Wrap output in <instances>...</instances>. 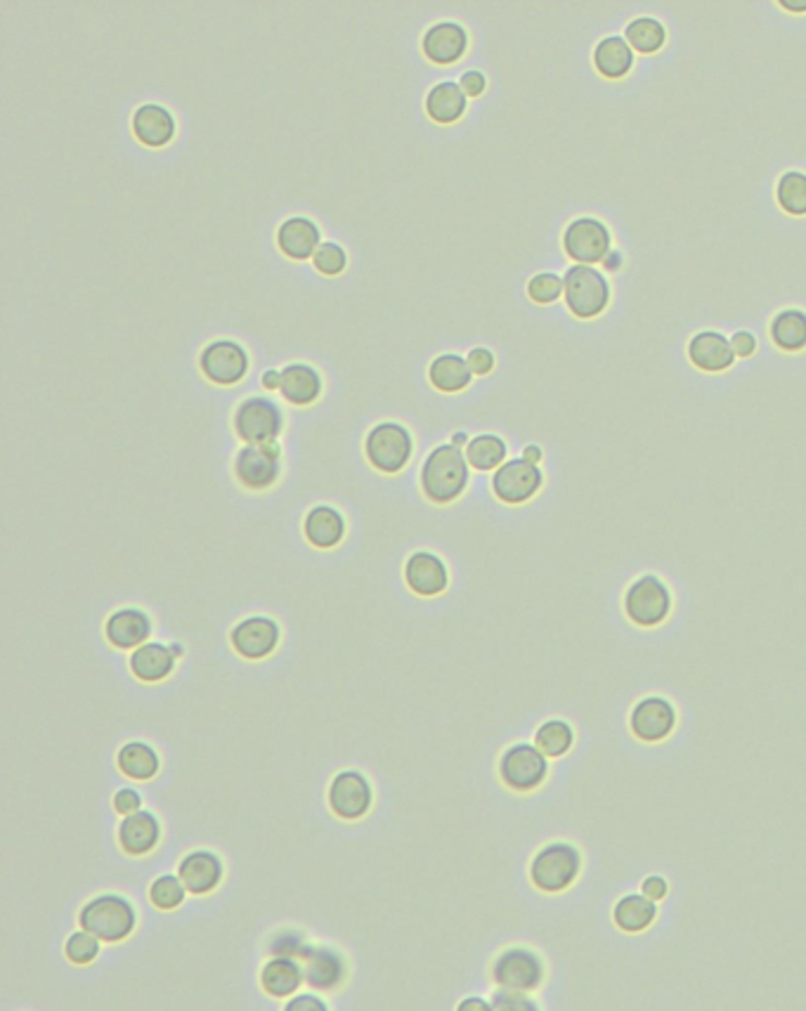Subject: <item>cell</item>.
Segmentation results:
<instances>
[{"label":"cell","mask_w":806,"mask_h":1011,"mask_svg":"<svg viewBox=\"0 0 806 1011\" xmlns=\"http://www.w3.org/2000/svg\"><path fill=\"white\" fill-rule=\"evenodd\" d=\"M471 480V466L466 454L452 442L438 444L422 466V492L428 501L448 505L464 495Z\"/></svg>","instance_id":"cell-1"},{"label":"cell","mask_w":806,"mask_h":1011,"mask_svg":"<svg viewBox=\"0 0 806 1011\" xmlns=\"http://www.w3.org/2000/svg\"><path fill=\"white\" fill-rule=\"evenodd\" d=\"M79 924L81 929L97 936L103 943H121L128 936H133L138 915L126 895L103 893L81 907Z\"/></svg>","instance_id":"cell-2"},{"label":"cell","mask_w":806,"mask_h":1011,"mask_svg":"<svg viewBox=\"0 0 806 1011\" xmlns=\"http://www.w3.org/2000/svg\"><path fill=\"white\" fill-rule=\"evenodd\" d=\"M582 872V854L568 842L542 846L530 863V882L542 893L568 891Z\"/></svg>","instance_id":"cell-3"},{"label":"cell","mask_w":806,"mask_h":1011,"mask_svg":"<svg viewBox=\"0 0 806 1011\" xmlns=\"http://www.w3.org/2000/svg\"><path fill=\"white\" fill-rule=\"evenodd\" d=\"M564 298L578 320H594L611 302V282L594 265H572L564 277Z\"/></svg>","instance_id":"cell-4"},{"label":"cell","mask_w":806,"mask_h":1011,"mask_svg":"<svg viewBox=\"0 0 806 1011\" xmlns=\"http://www.w3.org/2000/svg\"><path fill=\"white\" fill-rule=\"evenodd\" d=\"M672 591L655 574H643L625 591L623 608L631 625L639 629H655L672 615Z\"/></svg>","instance_id":"cell-5"},{"label":"cell","mask_w":806,"mask_h":1011,"mask_svg":"<svg viewBox=\"0 0 806 1011\" xmlns=\"http://www.w3.org/2000/svg\"><path fill=\"white\" fill-rule=\"evenodd\" d=\"M365 454L379 473L395 475L410 464L414 454V438L407 426L398 421H383L374 426L365 438Z\"/></svg>","instance_id":"cell-6"},{"label":"cell","mask_w":806,"mask_h":1011,"mask_svg":"<svg viewBox=\"0 0 806 1011\" xmlns=\"http://www.w3.org/2000/svg\"><path fill=\"white\" fill-rule=\"evenodd\" d=\"M233 426L244 444H263L280 438L284 428V414L275 400L253 395L237 404Z\"/></svg>","instance_id":"cell-7"},{"label":"cell","mask_w":806,"mask_h":1011,"mask_svg":"<svg viewBox=\"0 0 806 1011\" xmlns=\"http://www.w3.org/2000/svg\"><path fill=\"white\" fill-rule=\"evenodd\" d=\"M499 777L511 792H535L549 777V759L540 752L537 745H511L499 759Z\"/></svg>","instance_id":"cell-8"},{"label":"cell","mask_w":806,"mask_h":1011,"mask_svg":"<svg viewBox=\"0 0 806 1011\" xmlns=\"http://www.w3.org/2000/svg\"><path fill=\"white\" fill-rule=\"evenodd\" d=\"M544 974L546 970H544L542 958L530 948H507L503 952H499L493 962V970H489V976H493L495 986L499 990H511V992L537 990L542 986Z\"/></svg>","instance_id":"cell-9"},{"label":"cell","mask_w":806,"mask_h":1011,"mask_svg":"<svg viewBox=\"0 0 806 1011\" xmlns=\"http://www.w3.org/2000/svg\"><path fill=\"white\" fill-rule=\"evenodd\" d=\"M282 447L277 440L263 444H244L235 456V475L241 487L265 492L280 480Z\"/></svg>","instance_id":"cell-10"},{"label":"cell","mask_w":806,"mask_h":1011,"mask_svg":"<svg viewBox=\"0 0 806 1011\" xmlns=\"http://www.w3.org/2000/svg\"><path fill=\"white\" fill-rule=\"evenodd\" d=\"M611 247L613 235L608 225L594 218V215L574 218L564 229V251L568 258L574 260V265L603 263V258L611 253Z\"/></svg>","instance_id":"cell-11"},{"label":"cell","mask_w":806,"mask_h":1011,"mask_svg":"<svg viewBox=\"0 0 806 1011\" xmlns=\"http://www.w3.org/2000/svg\"><path fill=\"white\" fill-rule=\"evenodd\" d=\"M249 353L241 343L221 338L209 343L199 355V369L215 385H235L249 373Z\"/></svg>","instance_id":"cell-12"},{"label":"cell","mask_w":806,"mask_h":1011,"mask_svg":"<svg viewBox=\"0 0 806 1011\" xmlns=\"http://www.w3.org/2000/svg\"><path fill=\"white\" fill-rule=\"evenodd\" d=\"M544 485V473L537 464H530L523 456L509 459L493 475V492L501 503L521 505L535 497Z\"/></svg>","instance_id":"cell-13"},{"label":"cell","mask_w":806,"mask_h":1011,"mask_svg":"<svg viewBox=\"0 0 806 1011\" xmlns=\"http://www.w3.org/2000/svg\"><path fill=\"white\" fill-rule=\"evenodd\" d=\"M282 639V629L272 617L253 615L241 619L229 631V645L235 653L249 662H261L275 653Z\"/></svg>","instance_id":"cell-14"},{"label":"cell","mask_w":806,"mask_h":1011,"mask_svg":"<svg viewBox=\"0 0 806 1011\" xmlns=\"http://www.w3.org/2000/svg\"><path fill=\"white\" fill-rule=\"evenodd\" d=\"M374 789L359 771H341L329 785V808L341 820H359L371 811Z\"/></svg>","instance_id":"cell-15"},{"label":"cell","mask_w":806,"mask_h":1011,"mask_svg":"<svg viewBox=\"0 0 806 1011\" xmlns=\"http://www.w3.org/2000/svg\"><path fill=\"white\" fill-rule=\"evenodd\" d=\"M676 710L667 698L648 695L631 706L629 714V730L637 740L645 745H657L667 740L676 728Z\"/></svg>","instance_id":"cell-16"},{"label":"cell","mask_w":806,"mask_h":1011,"mask_svg":"<svg viewBox=\"0 0 806 1011\" xmlns=\"http://www.w3.org/2000/svg\"><path fill=\"white\" fill-rule=\"evenodd\" d=\"M405 582L422 598H434L448 591L450 570L434 551H416L405 562Z\"/></svg>","instance_id":"cell-17"},{"label":"cell","mask_w":806,"mask_h":1011,"mask_svg":"<svg viewBox=\"0 0 806 1011\" xmlns=\"http://www.w3.org/2000/svg\"><path fill=\"white\" fill-rule=\"evenodd\" d=\"M422 50L428 62L440 67L457 64L469 50V32L459 22H438L424 32Z\"/></svg>","instance_id":"cell-18"},{"label":"cell","mask_w":806,"mask_h":1011,"mask_svg":"<svg viewBox=\"0 0 806 1011\" xmlns=\"http://www.w3.org/2000/svg\"><path fill=\"white\" fill-rule=\"evenodd\" d=\"M225 875V865L221 856H215L209 848H197L187 854L178 865V877L187 893L209 895L221 887Z\"/></svg>","instance_id":"cell-19"},{"label":"cell","mask_w":806,"mask_h":1011,"mask_svg":"<svg viewBox=\"0 0 806 1011\" xmlns=\"http://www.w3.org/2000/svg\"><path fill=\"white\" fill-rule=\"evenodd\" d=\"M300 964H304L306 984L320 992L339 990L345 980V972H348L341 952L327 945H310Z\"/></svg>","instance_id":"cell-20"},{"label":"cell","mask_w":806,"mask_h":1011,"mask_svg":"<svg viewBox=\"0 0 806 1011\" xmlns=\"http://www.w3.org/2000/svg\"><path fill=\"white\" fill-rule=\"evenodd\" d=\"M152 617L140 608H121L111 612L105 622L107 641L119 650H138L152 639Z\"/></svg>","instance_id":"cell-21"},{"label":"cell","mask_w":806,"mask_h":1011,"mask_svg":"<svg viewBox=\"0 0 806 1011\" xmlns=\"http://www.w3.org/2000/svg\"><path fill=\"white\" fill-rule=\"evenodd\" d=\"M688 359L690 365L700 371L708 373H719L726 371L736 362V353L731 348V341L722 334V331H698V334L688 341Z\"/></svg>","instance_id":"cell-22"},{"label":"cell","mask_w":806,"mask_h":1011,"mask_svg":"<svg viewBox=\"0 0 806 1011\" xmlns=\"http://www.w3.org/2000/svg\"><path fill=\"white\" fill-rule=\"evenodd\" d=\"M277 247L292 260H308L322 247L318 223L306 215H292L277 227Z\"/></svg>","instance_id":"cell-23"},{"label":"cell","mask_w":806,"mask_h":1011,"mask_svg":"<svg viewBox=\"0 0 806 1011\" xmlns=\"http://www.w3.org/2000/svg\"><path fill=\"white\" fill-rule=\"evenodd\" d=\"M176 117H173L170 109L164 105L147 103L133 111V135L140 144H145V147H166V144L176 138Z\"/></svg>","instance_id":"cell-24"},{"label":"cell","mask_w":806,"mask_h":1011,"mask_svg":"<svg viewBox=\"0 0 806 1011\" xmlns=\"http://www.w3.org/2000/svg\"><path fill=\"white\" fill-rule=\"evenodd\" d=\"M162 842V822L152 811H138L126 816L119 825V846L123 854L140 858L147 856Z\"/></svg>","instance_id":"cell-25"},{"label":"cell","mask_w":806,"mask_h":1011,"mask_svg":"<svg viewBox=\"0 0 806 1011\" xmlns=\"http://www.w3.org/2000/svg\"><path fill=\"white\" fill-rule=\"evenodd\" d=\"M176 662L178 657L170 650V645L150 641L133 650L131 659H128V667H131L133 676L142 683H162L176 671Z\"/></svg>","instance_id":"cell-26"},{"label":"cell","mask_w":806,"mask_h":1011,"mask_svg":"<svg viewBox=\"0 0 806 1011\" xmlns=\"http://www.w3.org/2000/svg\"><path fill=\"white\" fill-rule=\"evenodd\" d=\"M322 373L312 365L294 362L282 369L280 393L286 402L296 404V407H310V404L318 402L322 395Z\"/></svg>","instance_id":"cell-27"},{"label":"cell","mask_w":806,"mask_h":1011,"mask_svg":"<svg viewBox=\"0 0 806 1011\" xmlns=\"http://www.w3.org/2000/svg\"><path fill=\"white\" fill-rule=\"evenodd\" d=\"M306 984L304 964L292 958H270L261 970V988L270 998H294Z\"/></svg>","instance_id":"cell-28"},{"label":"cell","mask_w":806,"mask_h":1011,"mask_svg":"<svg viewBox=\"0 0 806 1011\" xmlns=\"http://www.w3.org/2000/svg\"><path fill=\"white\" fill-rule=\"evenodd\" d=\"M424 107H426L430 121L450 126V123H457L466 114L469 97L459 83L442 81L428 91Z\"/></svg>","instance_id":"cell-29"},{"label":"cell","mask_w":806,"mask_h":1011,"mask_svg":"<svg viewBox=\"0 0 806 1011\" xmlns=\"http://www.w3.org/2000/svg\"><path fill=\"white\" fill-rule=\"evenodd\" d=\"M304 534L315 548H336L345 537V518L334 505H315L304 520Z\"/></svg>","instance_id":"cell-30"},{"label":"cell","mask_w":806,"mask_h":1011,"mask_svg":"<svg viewBox=\"0 0 806 1011\" xmlns=\"http://www.w3.org/2000/svg\"><path fill=\"white\" fill-rule=\"evenodd\" d=\"M592 60L603 79L620 81L635 69V50L625 36H606L596 43Z\"/></svg>","instance_id":"cell-31"},{"label":"cell","mask_w":806,"mask_h":1011,"mask_svg":"<svg viewBox=\"0 0 806 1011\" xmlns=\"http://www.w3.org/2000/svg\"><path fill=\"white\" fill-rule=\"evenodd\" d=\"M657 917V903L645 899L643 893H627L613 907L615 927L625 933H643L653 927Z\"/></svg>","instance_id":"cell-32"},{"label":"cell","mask_w":806,"mask_h":1011,"mask_svg":"<svg viewBox=\"0 0 806 1011\" xmlns=\"http://www.w3.org/2000/svg\"><path fill=\"white\" fill-rule=\"evenodd\" d=\"M428 381L440 393H462L473 381V371L466 362V357L457 353L438 355L434 362L428 365Z\"/></svg>","instance_id":"cell-33"},{"label":"cell","mask_w":806,"mask_h":1011,"mask_svg":"<svg viewBox=\"0 0 806 1011\" xmlns=\"http://www.w3.org/2000/svg\"><path fill=\"white\" fill-rule=\"evenodd\" d=\"M117 765L126 777L138 780V783H147V780L156 777V773H159L162 759L152 745L133 740L119 749Z\"/></svg>","instance_id":"cell-34"},{"label":"cell","mask_w":806,"mask_h":1011,"mask_svg":"<svg viewBox=\"0 0 806 1011\" xmlns=\"http://www.w3.org/2000/svg\"><path fill=\"white\" fill-rule=\"evenodd\" d=\"M769 336L775 348L785 353H799L806 348V312L799 308H787L773 314L769 324Z\"/></svg>","instance_id":"cell-35"},{"label":"cell","mask_w":806,"mask_h":1011,"mask_svg":"<svg viewBox=\"0 0 806 1011\" xmlns=\"http://www.w3.org/2000/svg\"><path fill=\"white\" fill-rule=\"evenodd\" d=\"M466 461L471 468L476 471H497L501 464H507L509 447L495 432H481V436L471 438L466 447Z\"/></svg>","instance_id":"cell-36"},{"label":"cell","mask_w":806,"mask_h":1011,"mask_svg":"<svg viewBox=\"0 0 806 1011\" xmlns=\"http://www.w3.org/2000/svg\"><path fill=\"white\" fill-rule=\"evenodd\" d=\"M625 38L635 52L655 55L667 43V28L655 17H637L627 24Z\"/></svg>","instance_id":"cell-37"},{"label":"cell","mask_w":806,"mask_h":1011,"mask_svg":"<svg viewBox=\"0 0 806 1011\" xmlns=\"http://www.w3.org/2000/svg\"><path fill=\"white\" fill-rule=\"evenodd\" d=\"M535 745L546 759L566 757L574 745V730L564 718H549L537 728Z\"/></svg>","instance_id":"cell-38"},{"label":"cell","mask_w":806,"mask_h":1011,"mask_svg":"<svg viewBox=\"0 0 806 1011\" xmlns=\"http://www.w3.org/2000/svg\"><path fill=\"white\" fill-rule=\"evenodd\" d=\"M775 201L787 215H806V173L787 170L775 185Z\"/></svg>","instance_id":"cell-39"},{"label":"cell","mask_w":806,"mask_h":1011,"mask_svg":"<svg viewBox=\"0 0 806 1011\" xmlns=\"http://www.w3.org/2000/svg\"><path fill=\"white\" fill-rule=\"evenodd\" d=\"M185 895H187V889L178 875L156 877L150 887V901L156 909H162V913L178 909L185 903Z\"/></svg>","instance_id":"cell-40"},{"label":"cell","mask_w":806,"mask_h":1011,"mask_svg":"<svg viewBox=\"0 0 806 1011\" xmlns=\"http://www.w3.org/2000/svg\"><path fill=\"white\" fill-rule=\"evenodd\" d=\"M99 938L88 933L85 929L81 931H74L69 938H67V943H64V955L71 964H76V966H88L97 960L99 955Z\"/></svg>","instance_id":"cell-41"},{"label":"cell","mask_w":806,"mask_h":1011,"mask_svg":"<svg viewBox=\"0 0 806 1011\" xmlns=\"http://www.w3.org/2000/svg\"><path fill=\"white\" fill-rule=\"evenodd\" d=\"M564 277H558L554 272H540L528 282V296L537 306H549V302H556L564 296Z\"/></svg>","instance_id":"cell-42"},{"label":"cell","mask_w":806,"mask_h":1011,"mask_svg":"<svg viewBox=\"0 0 806 1011\" xmlns=\"http://www.w3.org/2000/svg\"><path fill=\"white\" fill-rule=\"evenodd\" d=\"M312 265L327 277H336L345 267H348V253L336 241H322L318 253L312 255Z\"/></svg>","instance_id":"cell-43"},{"label":"cell","mask_w":806,"mask_h":1011,"mask_svg":"<svg viewBox=\"0 0 806 1011\" xmlns=\"http://www.w3.org/2000/svg\"><path fill=\"white\" fill-rule=\"evenodd\" d=\"M310 945L306 943V938L298 931H277L270 938L268 952L272 958H292V960H304Z\"/></svg>","instance_id":"cell-44"},{"label":"cell","mask_w":806,"mask_h":1011,"mask_svg":"<svg viewBox=\"0 0 806 1011\" xmlns=\"http://www.w3.org/2000/svg\"><path fill=\"white\" fill-rule=\"evenodd\" d=\"M493 1011H542L540 1004L530 998L528 992H511L499 990L493 998Z\"/></svg>","instance_id":"cell-45"},{"label":"cell","mask_w":806,"mask_h":1011,"mask_svg":"<svg viewBox=\"0 0 806 1011\" xmlns=\"http://www.w3.org/2000/svg\"><path fill=\"white\" fill-rule=\"evenodd\" d=\"M114 811H117V813L123 816V818L142 811V797H140V792L133 789V787H123V789H119L117 794H114Z\"/></svg>","instance_id":"cell-46"},{"label":"cell","mask_w":806,"mask_h":1011,"mask_svg":"<svg viewBox=\"0 0 806 1011\" xmlns=\"http://www.w3.org/2000/svg\"><path fill=\"white\" fill-rule=\"evenodd\" d=\"M466 362L473 371V377H487L495 369V353L487 348H473L466 355Z\"/></svg>","instance_id":"cell-47"},{"label":"cell","mask_w":806,"mask_h":1011,"mask_svg":"<svg viewBox=\"0 0 806 1011\" xmlns=\"http://www.w3.org/2000/svg\"><path fill=\"white\" fill-rule=\"evenodd\" d=\"M282 1011H329L327 1002L312 992H298L286 1000Z\"/></svg>","instance_id":"cell-48"},{"label":"cell","mask_w":806,"mask_h":1011,"mask_svg":"<svg viewBox=\"0 0 806 1011\" xmlns=\"http://www.w3.org/2000/svg\"><path fill=\"white\" fill-rule=\"evenodd\" d=\"M459 85H462V91L466 93V97H481L487 88V79L483 71L478 69H471V71H464V76L459 79Z\"/></svg>","instance_id":"cell-49"},{"label":"cell","mask_w":806,"mask_h":1011,"mask_svg":"<svg viewBox=\"0 0 806 1011\" xmlns=\"http://www.w3.org/2000/svg\"><path fill=\"white\" fill-rule=\"evenodd\" d=\"M641 893L645 895V899H651V901H662V899H667V893H669V884H667V879L665 877H660V875H651V877H645L643 879V884H641Z\"/></svg>","instance_id":"cell-50"},{"label":"cell","mask_w":806,"mask_h":1011,"mask_svg":"<svg viewBox=\"0 0 806 1011\" xmlns=\"http://www.w3.org/2000/svg\"><path fill=\"white\" fill-rule=\"evenodd\" d=\"M731 348L736 353V357H752L757 350V338L750 331H736L731 336Z\"/></svg>","instance_id":"cell-51"},{"label":"cell","mask_w":806,"mask_h":1011,"mask_svg":"<svg viewBox=\"0 0 806 1011\" xmlns=\"http://www.w3.org/2000/svg\"><path fill=\"white\" fill-rule=\"evenodd\" d=\"M457 1011H493V1004H489L483 998H478V995H473V998H466V1000L459 1002Z\"/></svg>","instance_id":"cell-52"},{"label":"cell","mask_w":806,"mask_h":1011,"mask_svg":"<svg viewBox=\"0 0 806 1011\" xmlns=\"http://www.w3.org/2000/svg\"><path fill=\"white\" fill-rule=\"evenodd\" d=\"M261 383H263L265 390H280V385H282V371H277V369H268V371L263 373V377H261Z\"/></svg>","instance_id":"cell-53"},{"label":"cell","mask_w":806,"mask_h":1011,"mask_svg":"<svg viewBox=\"0 0 806 1011\" xmlns=\"http://www.w3.org/2000/svg\"><path fill=\"white\" fill-rule=\"evenodd\" d=\"M623 263H625V258H623V253H620V251H611V253H608L606 258H603V263H601V265H603V267H606L608 272H617V270H620V267H623Z\"/></svg>","instance_id":"cell-54"},{"label":"cell","mask_w":806,"mask_h":1011,"mask_svg":"<svg viewBox=\"0 0 806 1011\" xmlns=\"http://www.w3.org/2000/svg\"><path fill=\"white\" fill-rule=\"evenodd\" d=\"M542 456H544V454H542V450H540L537 444H528L525 450H523V459H525V461H530V464H537V466H540Z\"/></svg>","instance_id":"cell-55"},{"label":"cell","mask_w":806,"mask_h":1011,"mask_svg":"<svg viewBox=\"0 0 806 1011\" xmlns=\"http://www.w3.org/2000/svg\"><path fill=\"white\" fill-rule=\"evenodd\" d=\"M779 5H781L783 10H787V12H795V14L806 12V0H781Z\"/></svg>","instance_id":"cell-56"},{"label":"cell","mask_w":806,"mask_h":1011,"mask_svg":"<svg viewBox=\"0 0 806 1011\" xmlns=\"http://www.w3.org/2000/svg\"><path fill=\"white\" fill-rule=\"evenodd\" d=\"M469 442H471V438L466 436L464 430H459V432H454V436H452V444L459 447V450H462V447H469Z\"/></svg>","instance_id":"cell-57"},{"label":"cell","mask_w":806,"mask_h":1011,"mask_svg":"<svg viewBox=\"0 0 806 1011\" xmlns=\"http://www.w3.org/2000/svg\"><path fill=\"white\" fill-rule=\"evenodd\" d=\"M170 650H173V653H176V657H180V655L185 653L182 645H178V643H170Z\"/></svg>","instance_id":"cell-58"}]
</instances>
